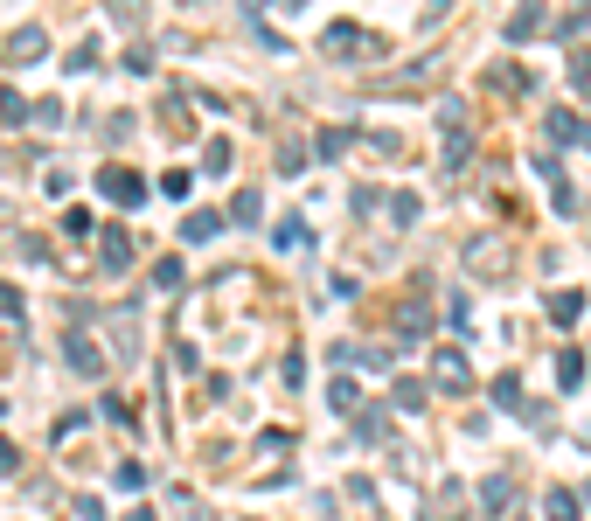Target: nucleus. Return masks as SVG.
Instances as JSON below:
<instances>
[{"mask_svg": "<svg viewBox=\"0 0 591 521\" xmlns=\"http://www.w3.org/2000/svg\"><path fill=\"white\" fill-rule=\"evenodd\" d=\"M355 431H362V445H383V438H390V417L369 410V417H355Z\"/></svg>", "mask_w": 591, "mask_h": 521, "instance_id": "obj_29", "label": "nucleus"}, {"mask_svg": "<svg viewBox=\"0 0 591 521\" xmlns=\"http://www.w3.org/2000/svg\"><path fill=\"white\" fill-rule=\"evenodd\" d=\"M550 209H557V216H578V188H571V181H564V174H557V181H550Z\"/></svg>", "mask_w": 591, "mask_h": 521, "instance_id": "obj_25", "label": "nucleus"}, {"mask_svg": "<svg viewBox=\"0 0 591 521\" xmlns=\"http://www.w3.org/2000/svg\"><path fill=\"white\" fill-rule=\"evenodd\" d=\"M98 264H105V278H126L133 271V230H105L98 237Z\"/></svg>", "mask_w": 591, "mask_h": 521, "instance_id": "obj_6", "label": "nucleus"}, {"mask_svg": "<svg viewBox=\"0 0 591 521\" xmlns=\"http://www.w3.org/2000/svg\"><path fill=\"white\" fill-rule=\"evenodd\" d=\"M98 195H105L112 209H140V202H147V181H140L133 167H105V174H98Z\"/></svg>", "mask_w": 591, "mask_h": 521, "instance_id": "obj_3", "label": "nucleus"}, {"mask_svg": "<svg viewBox=\"0 0 591 521\" xmlns=\"http://www.w3.org/2000/svg\"><path fill=\"white\" fill-rule=\"evenodd\" d=\"M480 508H487V515H508V508H515V473H487V480H480Z\"/></svg>", "mask_w": 591, "mask_h": 521, "instance_id": "obj_9", "label": "nucleus"}, {"mask_svg": "<svg viewBox=\"0 0 591 521\" xmlns=\"http://www.w3.org/2000/svg\"><path fill=\"white\" fill-rule=\"evenodd\" d=\"M439 119H445V132H459L466 126V98H439Z\"/></svg>", "mask_w": 591, "mask_h": 521, "instance_id": "obj_37", "label": "nucleus"}, {"mask_svg": "<svg viewBox=\"0 0 591 521\" xmlns=\"http://www.w3.org/2000/svg\"><path fill=\"white\" fill-rule=\"evenodd\" d=\"M28 119H35V126H49V132H56V126H63V105H56V98H42V105H28Z\"/></svg>", "mask_w": 591, "mask_h": 521, "instance_id": "obj_34", "label": "nucleus"}, {"mask_svg": "<svg viewBox=\"0 0 591 521\" xmlns=\"http://www.w3.org/2000/svg\"><path fill=\"white\" fill-rule=\"evenodd\" d=\"M466 271H473V278H508V271H515V251H508L501 237H473V244H466Z\"/></svg>", "mask_w": 591, "mask_h": 521, "instance_id": "obj_2", "label": "nucleus"}, {"mask_svg": "<svg viewBox=\"0 0 591 521\" xmlns=\"http://www.w3.org/2000/svg\"><path fill=\"white\" fill-rule=\"evenodd\" d=\"M0 119H7V126H28V98H21V91H0Z\"/></svg>", "mask_w": 591, "mask_h": 521, "instance_id": "obj_27", "label": "nucleus"}, {"mask_svg": "<svg viewBox=\"0 0 591 521\" xmlns=\"http://www.w3.org/2000/svg\"><path fill=\"white\" fill-rule=\"evenodd\" d=\"M42 56H49V28H42V21H21V28L0 35V63L21 70V63H42Z\"/></svg>", "mask_w": 591, "mask_h": 521, "instance_id": "obj_1", "label": "nucleus"}, {"mask_svg": "<svg viewBox=\"0 0 591 521\" xmlns=\"http://www.w3.org/2000/svg\"><path fill=\"white\" fill-rule=\"evenodd\" d=\"M7 473H21V452H14V445L0 438V480H7Z\"/></svg>", "mask_w": 591, "mask_h": 521, "instance_id": "obj_43", "label": "nucleus"}, {"mask_svg": "<svg viewBox=\"0 0 591 521\" xmlns=\"http://www.w3.org/2000/svg\"><path fill=\"white\" fill-rule=\"evenodd\" d=\"M126 521H160V515H147V508H133V515H126Z\"/></svg>", "mask_w": 591, "mask_h": 521, "instance_id": "obj_44", "label": "nucleus"}, {"mask_svg": "<svg viewBox=\"0 0 591 521\" xmlns=\"http://www.w3.org/2000/svg\"><path fill=\"white\" fill-rule=\"evenodd\" d=\"M557 383H564V390H578V383H585V355H578V348H564V355H557Z\"/></svg>", "mask_w": 591, "mask_h": 521, "instance_id": "obj_23", "label": "nucleus"}, {"mask_svg": "<svg viewBox=\"0 0 591 521\" xmlns=\"http://www.w3.org/2000/svg\"><path fill=\"white\" fill-rule=\"evenodd\" d=\"M501 35H508V42H529V35H543V7L529 0V7H522V14H515V21L501 28Z\"/></svg>", "mask_w": 591, "mask_h": 521, "instance_id": "obj_16", "label": "nucleus"}, {"mask_svg": "<svg viewBox=\"0 0 591 521\" xmlns=\"http://www.w3.org/2000/svg\"><path fill=\"white\" fill-rule=\"evenodd\" d=\"M327 403H334V410H355L362 396H355V383H327Z\"/></svg>", "mask_w": 591, "mask_h": 521, "instance_id": "obj_39", "label": "nucleus"}, {"mask_svg": "<svg viewBox=\"0 0 591 521\" xmlns=\"http://www.w3.org/2000/svg\"><path fill=\"white\" fill-rule=\"evenodd\" d=\"M585 28H591V0H578V14H571V21H557L550 35H564V42H571V35H585Z\"/></svg>", "mask_w": 591, "mask_h": 521, "instance_id": "obj_32", "label": "nucleus"}, {"mask_svg": "<svg viewBox=\"0 0 591 521\" xmlns=\"http://www.w3.org/2000/svg\"><path fill=\"white\" fill-rule=\"evenodd\" d=\"M550 320H557V327H578V320H585V292H571V285L550 292Z\"/></svg>", "mask_w": 591, "mask_h": 521, "instance_id": "obj_13", "label": "nucleus"}, {"mask_svg": "<svg viewBox=\"0 0 591 521\" xmlns=\"http://www.w3.org/2000/svg\"><path fill=\"white\" fill-rule=\"evenodd\" d=\"M14 258L21 264H49V244H42V237H14Z\"/></svg>", "mask_w": 591, "mask_h": 521, "instance_id": "obj_31", "label": "nucleus"}, {"mask_svg": "<svg viewBox=\"0 0 591 521\" xmlns=\"http://www.w3.org/2000/svg\"><path fill=\"white\" fill-rule=\"evenodd\" d=\"M272 237H279V251H306V244H313V230H306V216H286V223H279Z\"/></svg>", "mask_w": 591, "mask_h": 521, "instance_id": "obj_18", "label": "nucleus"}, {"mask_svg": "<svg viewBox=\"0 0 591 521\" xmlns=\"http://www.w3.org/2000/svg\"><path fill=\"white\" fill-rule=\"evenodd\" d=\"M70 70H98V42H77L70 49Z\"/></svg>", "mask_w": 591, "mask_h": 521, "instance_id": "obj_40", "label": "nucleus"}, {"mask_svg": "<svg viewBox=\"0 0 591 521\" xmlns=\"http://www.w3.org/2000/svg\"><path fill=\"white\" fill-rule=\"evenodd\" d=\"M397 334H404V341L432 334V306H425V299H404V306H397Z\"/></svg>", "mask_w": 591, "mask_h": 521, "instance_id": "obj_11", "label": "nucleus"}, {"mask_svg": "<svg viewBox=\"0 0 591 521\" xmlns=\"http://www.w3.org/2000/svg\"><path fill=\"white\" fill-rule=\"evenodd\" d=\"M578 139H585V146H591V119H585V126H578Z\"/></svg>", "mask_w": 591, "mask_h": 521, "instance_id": "obj_45", "label": "nucleus"}, {"mask_svg": "<svg viewBox=\"0 0 591 521\" xmlns=\"http://www.w3.org/2000/svg\"><path fill=\"white\" fill-rule=\"evenodd\" d=\"M153 292H181V264H174V258L153 264Z\"/></svg>", "mask_w": 591, "mask_h": 521, "instance_id": "obj_30", "label": "nucleus"}, {"mask_svg": "<svg viewBox=\"0 0 591 521\" xmlns=\"http://www.w3.org/2000/svg\"><path fill=\"white\" fill-rule=\"evenodd\" d=\"M0 223H7V202H0Z\"/></svg>", "mask_w": 591, "mask_h": 521, "instance_id": "obj_46", "label": "nucleus"}, {"mask_svg": "<svg viewBox=\"0 0 591 521\" xmlns=\"http://www.w3.org/2000/svg\"><path fill=\"white\" fill-rule=\"evenodd\" d=\"M126 70H133V77H147V70H153V49H147V42H140V49H126Z\"/></svg>", "mask_w": 591, "mask_h": 521, "instance_id": "obj_41", "label": "nucleus"}, {"mask_svg": "<svg viewBox=\"0 0 591 521\" xmlns=\"http://www.w3.org/2000/svg\"><path fill=\"white\" fill-rule=\"evenodd\" d=\"M585 501H591V487H585Z\"/></svg>", "mask_w": 591, "mask_h": 521, "instance_id": "obj_47", "label": "nucleus"}, {"mask_svg": "<svg viewBox=\"0 0 591 521\" xmlns=\"http://www.w3.org/2000/svg\"><path fill=\"white\" fill-rule=\"evenodd\" d=\"M571 91L591 98V49H571Z\"/></svg>", "mask_w": 591, "mask_h": 521, "instance_id": "obj_26", "label": "nucleus"}, {"mask_svg": "<svg viewBox=\"0 0 591 521\" xmlns=\"http://www.w3.org/2000/svg\"><path fill=\"white\" fill-rule=\"evenodd\" d=\"M494 403L522 417V376H515V369H508V376H494Z\"/></svg>", "mask_w": 591, "mask_h": 521, "instance_id": "obj_20", "label": "nucleus"}, {"mask_svg": "<svg viewBox=\"0 0 591 521\" xmlns=\"http://www.w3.org/2000/svg\"><path fill=\"white\" fill-rule=\"evenodd\" d=\"M348 146H355V132H348V126H320V132H313V153H320V160H341Z\"/></svg>", "mask_w": 591, "mask_h": 521, "instance_id": "obj_14", "label": "nucleus"}, {"mask_svg": "<svg viewBox=\"0 0 591 521\" xmlns=\"http://www.w3.org/2000/svg\"><path fill=\"white\" fill-rule=\"evenodd\" d=\"M487 91L515 98V91H529V70H522V63H487Z\"/></svg>", "mask_w": 591, "mask_h": 521, "instance_id": "obj_10", "label": "nucleus"}, {"mask_svg": "<svg viewBox=\"0 0 591 521\" xmlns=\"http://www.w3.org/2000/svg\"><path fill=\"white\" fill-rule=\"evenodd\" d=\"M432 390H445V396H466V390H473V369H466V355H459V348H432Z\"/></svg>", "mask_w": 591, "mask_h": 521, "instance_id": "obj_4", "label": "nucleus"}, {"mask_svg": "<svg viewBox=\"0 0 591 521\" xmlns=\"http://www.w3.org/2000/svg\"><path fill=\"white\" fill-rule=\"evenodd\" d=\"M425 383H411V376H404V383H397V390H390V403H397V410H425Z\"/></svg>", "mask_w": 591, "mask_h": 521, "instance_id": "obj_24", "label": "nucleus"}, {"mask_svg": "<svg viewBox=\"0 0 591 521\" xmlns=\"http://www.w3.org/2000/svg\"><path fill=\"white\" fill-rule=\"evenodd\" d=\"M133 355H140V313L119 306L112 313V362H133Z\"/></svg>", "mask_w": 591, "mask_h": 521, "instance_id": "obj_7", "label": "nucleus"}, {"mask_svg": "<svg viewBox=\"0 0 591 521\" xmlns=\"http://www.w3.org/2000/svg\"><path fill=\"white\" fill-rule=\"evenodd\" d=\"M543 515L550 521H578V494H571V487H550V494H543Z\"/></svg>", "mask_w": 591, "mask_h": 521, "instance_id": "obj_17", "label": "nucleus"}, {"mask_svg": "<svg viewBox=\"0 0 591 521\" xmlns=\"http://www.w3.org/2000/svg\"><path fill=\"white\" fill-rule=\"evenodd\" d=\"M160 119H167V139H188V112H181V98H167Z\"/></svg>", "mask_w": 591, "mask_h": 521, "instance_id": "obj_35", "label": "nucleus"}, {"mask_svg": "<svg viewBox=\"0 0 591 521\" xmlns=\"http://www.w3.org/2000/svg\"><path fill=\"white\" fill-rule=\"evenodd\" d=\"M473 160V126H459V132H445V174H459Z\"/></svg>", "mask_w": 591, "mask_h": 521, "instance_id": "obj_15", "label": "nucleus"}, {"mask_svg": "<svg viewBox=\"0 0 591 521\" xmlns=\"http://www.w3.org/2000/svg\"><path fill=\"white\" fill-rule=\"evenodd\" d=\"M105 139L126 146V139H133V112H112V119H105Z\"/></svg>", "mask_w": 591, "mask_h": 521, "instance_id": "obj_36", "label": "nucleus"}, {"mask_svg": "<svg viewBox=\"0 0 591 521\" xmlns=\"http://www.w3.org/2000/svg\"><path fill=\"white\" fill-rule=\"evenodd\" d=\"M362 49H383V42L362 35L355 21H327V28H320V56H362Z\"/></svg>", "mask_w": 591, "mask_h": 521, "instance_id": "obj_5", "label": "nucleus"}, {"mask_svg": "<svg viewBox=\"0 0 591 521\" xmlns=\"http://www.w3.org/2000/svg\"><path fill=\"white\" fill-rule=\"evenodd\" d=\"M258 216H265V195H258V188H244V195L230 202V223H258Z\"/></svg>", "mask_w": 591, "mask_h": 521, "instance_id": "obj_22", "label": "nucleus"}, {"mask_svg": "<svg viewBox=\"0 0 591 521\" xmlns=\"http://www.w3.org/2000/svg\"><path fill=\"white\" fill-rule=\"evenodd\" d=\"M160 195H167V202H188V195H195V181L174 167V174H160Z\"/></svg>", "mask_w": 591, "mask_h": 521, "instance_id": "obj_28", "label": "nucleus"}, {"mask_svg": "<svg viewBox=\"0 0 591 521\" xmlns=\"http://www.w3.org/2000/svg\"><path fill=\"white\" fill-rule=\"evenodd\" d=\"M0 410H7V403H0Z\"/></svg>", "mask_w": 591, "mask_h": 521, "instance_id": "obj_48", "label": "nucleus"}, {"mask_svg": "<svg viewBox=\"0 0 591 521\" xmlns=\"http://www.w3.org/2000/svg\"><path fill=\"white\" fill-rule=\"evenodd\" d=\"M432 521H439V515H432Z\"/></svg>", "mask_w": 591, "mask_h": 521, "instance_id": "obj_49", "label": "nucleus"}, {"mask_svg": "<svg viewBox=\"0 0 591 521\" xmlns=\"http://www.w3.org/2000/svg\"><path fill=\"white\" fill-rule=\"evenodd\" d=\"M390 216L411 230V223H418V195H390Z\"/></svg>", "mask_w": 591, "mask_h": 521, "instance_id": "obj_38", "label": "nucleus"}, {"mask_svg": "<svg viewBox=\"0 0 591 521\" xmlns=\"http://www.w3.org/2000/svg\"><path fill=\"white\" fill-rule=\"evenodd\" d=\"M63 355H70V369H77V376H105V362H112L91 334H70V341H63Z\"/></svg>", "mask_w": 591, "mask_h": 521, "instance_id": "obj_8", "label": "nucleus"}, {"mask_svg": "<svg viewBox=\"0 0 591 521\" xmlns=\"http://www.w3.org/2000/svg\"><path fill=\"white\" fill-rule=\"evenodd\" d=\"M543 132H550V146H571V139H578V112H571V105H550V112H543Z\"/></svg>", "mask_w": 591, "mask_h": 521, "instance_id": "obj_12", "label": "nucleus"}, {"mask_svg": "<svg viewBox=\"0 0 591 521\" xmlns=\"http://www.w3.org/2000/svg\"><path fill=\"white\" fill-rule=\"evenodd\" d=\"M306 167V146L299 139H279V174H299Z\"/></svg>", "mask_w": 591, "mask_h": 521, "instance_id": "obj_33", "label": "nucleus"}, {"mask_svg": "<svg viewBox=\"0 0 591 521\" xmlns=\"http://www.w3.org/2000/svg\"><path fill=\"white\" fill-rule=\"evenodd\" d=\"M223 230V216H209V209H195L188 223H181V244H202V237H216Z\"/></svg>", "mask_w": 591, "mask_h": 521, "instance_id": "obj_19", "label": "nucleus"}, {"mask_svg": "<svg viewBox=\"0 0 591 521\" xmlns=\"http://www.w3.org/2000/svg\"><path fill=\"white\" fill-rule=\"evenodd\" d=\"M230 160H237L230 139H209V146H202V167H209V174H230Z\"/></svg>", "mask_w": 591, "mask_h": 521, "instance_id": "obj_21", "label": "nucleus"}, {"mask_svg": "<svg viewBox=\"0 0 591 521\" xmlns=\"http://www.w3.org/2000/svg\"><path fill=\"white\" fill-rule=\"evenodd\" d=\"M0 320H21V292L14 285H0Z\"/></svg>", "mask_w": 591, "mask_h": 521, "instance_id": "obj_42", "label": "nucleus"}]
</instances>
